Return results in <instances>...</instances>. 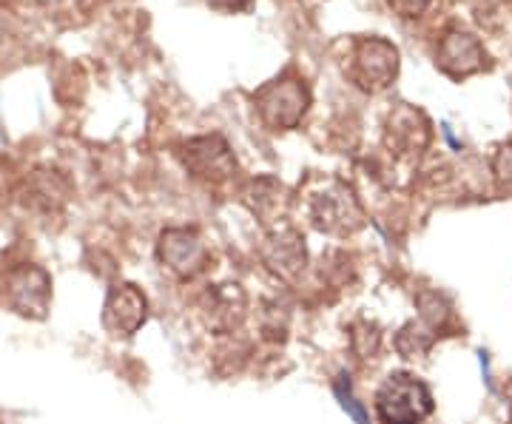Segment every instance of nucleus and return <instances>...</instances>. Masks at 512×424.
Wrapping results in <instances>:
<instances>
[{"label": "nucleus", "mask_w": 512, "mask_h": 424, "mask_svg": "<svg viewBox=\"0 0 512 424\" xmlns=\"http://www.w3.org/2000/svg\"><path fill=\"white\" fill-rule=\"evenodd\" d=\"M208 6L211 9H217V12H242V9H248L251 6V0H208Z\"/></svg>", "instance_id": "ddd939ff"}, {"label": "nucleus", "mask_w": 512, "mask_h": 424, "mask_svg": "<svg viewBox=\"0 0 512 424\" xmlns=\"http://www.w3.org/2000/svg\"><path fill=\"white\" fill-rule=\"evenodd\" d=\"M484 60H487V52L478 43V37L470 35V32H458V29L441 37L439 49H436L439 69L450 77H456V80L481 72Z\"/></svg>", "instance_id": "423d86ee"}, {"label": "nucleus", "mask_w": 512, "mask_h": 424, "mask_svg": "<svg viewBox=\"0 0 512 424\" xmlns=\"http://www.w3.org/2000/svg\"><path fill=\"white\" fill-rule=\"evenodd\" d=\"M254 106L262 126L271 131H291L302 123L311 106V92L302 77L282 74L254 92Z\"/></svg>", "instance_id": "f03ea898"}, {"label": "nucleus", "mask_w": 512, "mask_h": 424, "mask_svg": "<svg viewBox=\"0 0 512 424\" xmlns=\"http://www.w3.org/2000/svg\"><path fill=\"white\" fill-rule=\"evenodd\" d=\"M387 6H390V12H396L399 18L404 20H413V18H421L427 9H430V3L433 0H384Z\"/></svg>", "instance_id": "9b49d317"}, {"label": "nucleus", "mask_w": 512, "mask_h": 424, "mask_svg": "<svg viewBox=\"0 0 512 424\" xmlns=\"http://www.w3.org/2000/svg\"><path fill=\"white\" fill-rule=\"evenodd\" d=\"M311 220L319 231L350 234L365 222V214L350 185L328 180L316 194H311Z\"/></svg>", "instance_id": "20e7f679"}, {"label": "nucleus", "mask_w": 512, "mask_h": 424, "mask_svg": "<svg viewBox=\"0 0 512 424\" xmlns=\"http://www.w3.org/2000/svg\"><path fill=\"white\" fill-rule=\"evenodd\" d=\"M146 322V296L134 285L111 288L109 299L103 305V325L114 336H131Z\"/></svg>", "instance_id": "6e6552de"}, {"label": "nucleus", "mask_w": 512, "mask_h": 424, "mask_svg": "<svg viewBox=\"0 0 512 424\" xmlns=\"http://www.w3.org/2000/svg\"><path fill=\"white\" fill-rule=\"evenodd\" d=\"M399 57V49L384 37H356L350 46L345 74L356 89L379 94L390 89L399 77Z\"/></svg>", "instance_id": "f257e3e1"}, {"label": "nucleus", "mask_w": 512, "mask_h": 424, "mask_svg": "<svg viewBox=\"0 0 512 424\" xmlns=\"http://www.w3.org/2000/svg\"><path fill=\"white\" fill-rule=\"evenodd\" d=\"M430 126L424 120V114L410 106H399L387 120V146L399 154H419L427 146Z\"/></svg>", "instance_id": "9d476101"}, {"label": "nucleus", "mask_w": 512, "mask_h": 424, "mask_svg": "<svg viewBox=\"0 0 512 424\" xmlns=\"http://www.w3.org/2000/svg\"><path fill=\"white\" fill-rule=\"evenodd\" d=\"M160 259L165 265L180 274V277H194L200 274L208 262V251L197 237V231L188 228H171L160 237Z\"/></svg>", "instance_id": "0eeeda50"}, {"label": "nucleus", "mask_w": 512, "mask_h": 424, "mask_svg": "<svg viewBox=\"0 0 512 424\" xmlns=\"http://www.w3.org/2000/svg\"><path fill=\"white\" fill-rule=\"evenodd\" d=\"M376 410L384 424H419L433 410V399L416 376L396 373L376 393Z\"/></svg>", "instance_id": "7ed1b4c3"}, {"label": "nucleus", "mask_w": 512, "mask_h": 424, "mask_svg": "<svg viewBox=\"0 0 512 424\" xmlns=\"http://www.w3.org/2000/svg\"><path fill=\"white\" fill-rule=\"evenodd\" d=\"M9 299L12 308L23 316H35L43 319L49 311V299H52V282L43 268H20L9 277Z\"/></svg>", "instance_id": "1a4fd4ad"}, {"label": "nucleus", "mask_w": 512, "mask_h": 424, "mask_svg": "<svg viewBox=\"0 0 512 424\" xmlns=\"http://www.w3.org/2000/svg\"><path fill=\"white\" fill-rule=\"evenodd\" d=\"M495 171H498L501 180L512 183V146H504L498 151V157H495Z\"/></svg>", "instance_id": "f8f14e48"}, {"label": "nucleus", "mask_w": 512, "mask_h": 424, "mask_svg": "<svg viewBox=\"0 0 512 424\" xmlns=\"http://www.w3.org/2000/svg\"><path fill=\"white\" fill-rule=\"evenodd\" d=\"M177 154L183 160L185 171L197 180H205V183H225L237 168L234 154L220 134L194 137V140L183 143Z\"/></svg>", "instance_id": "39448f33"}]
</instances>
